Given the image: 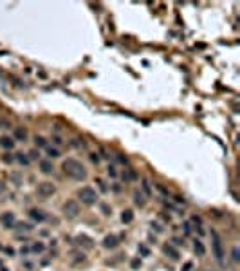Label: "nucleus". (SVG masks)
Listing matches in <instances>:
<instances>
[{
	"mask_svg": "<svg viewBox=\"0 0 240 271\" xmlns=\"http://www.w3.org/2000/svg\"><path fill=\"white\" fill-rule=\"evenodd\" d=\"M61 168H63V172H65V176L71 177V179H74V181H81V179L87 177L85 166H83L80 161H76V159H67V161H63Z\"/></svg>",
	"mask_w": 240,
	"mask_h": 271,
	"instance_id": "1",
	"label": "nucleus"
},
{
	"mask_svg": "<svg viewBox=\"0 0 240 271\" xmlns=\"http://www.w3.org/2000/svg\"><path fill=\"white\" fill-rule=\"evenodd\" d=\"M211 241H213V253H215V258H217L218 262H222V258H224V248H222V239H220V235L213 230L211 231Z\"/></svg>",
	"mask_w": 240,
	"mask_h": 271,
	"instance_id": "2",
	"label": "nucleus"
},
{
	"mask_svg": "<svg viewBox=\"0 0 240 271\" xmlns=\"http://www.w3.org/2000/svg\"><path fill=\"white\" fill-rule=\"evenodd\" d=\"M78 197H80L81 203H85V204H94L96 201H98L96 190H92L90 186H83V188L78 192Z\"/></svg>",
	"mask_w": 240,
	"mask_h": 271,
	"instance_id": "3",
	"label": "nucleus"
},
{
	"mask_svg": "<svg viewBox=\"0 0 240 271\" xmlns=\"http://www.w3.org/2000/svg\"><path fill=\"white\" fill-rule=\"evenodd\" d=\"M54 192H56V188H54V184L49 183V181H44V183L38 184V193H40L42 197H49Z\"/></svg>",
	"mask_w": 240,
	"mask_h": 271,
	"instance_id": "4",
	"label": "nucleus"
},
{
	"mask_svg": "<svg viewBox=\"0 0 240 271\" xmlns=\"http://www.w3.org/2000/svg\"><path fill=\"white\" fill-rule=\"evenodd\" d=\"M63 212H65L67 217H76V215L80 213V204H78L76 201H67L65 204H63Z\"/></svg>",
	"mask_w": 240,
	"mask_h": 271,
	"instance_id": "5",
	"label": "nucleus"
},
{
	"mask_svg": "<svg viewBox=\"0 0 240 271\" xmlns=\"http://www.w3.org/2000/svg\"><path fill=\"white\" fill-rule=\"evenodd\" d=\"M0 220H2V224H4V228H13V226L16 224V220H15V213H11V212L2 213V217H0Z\"/></svg>",
	"mask_w": 240,
	"mask_h": 271,
	"instance_id": "6",
	"label": "nucleus"
},
{
	"mask_svg": "<svg viewBox=\"0 0 240 271\" xmlns=\"http://www.w3.org/2000/svg\"><path fill=\"white\" fill-rule=\"evenodd\" d=\"M117 244H119V237H116V235H107L103 239V248H107V249L116 248Z\"/></svg>",
	"mask_w": 240,
	"mask_h": 271,
	"instance_id": "7",
	"label": "nucleus"
},
{
	"mask_svg": "<svg viewBox=\"0 0 240 271\" xmlns=\"http://www.w3.org/2000/svg\"><path fill=\"white\" fill-rule=\"evenodd\" d=\"M29 217L33 220H36V222H42V220L47 219V215H45L42 210H38V208H31V210H29Z\"/></svg>",
	"mask_w": 240,
	"mask_h": 271,
	"instance_id": "8",
	"label": "nucleus"
},
{
	"mask_svg": "<svg viewBox=\"0 0 240 271\" xmlns=\"http://www.w3.org/2000/svg\"><path fill=\"white\" fill-rule=\"evenodd\" d=\"M76 242H78L80 246H85V248H88V249L94 246L92 239H90V237H87V235H80V237H76Z\"/></svg>",
	"mask_w": 240,
	"mask_h": 271,
	"instance_id": "9",
	"label": "nucleus"
},
{
	"mask_svg": "<svg viewBox=\"0 0 240 271\" xmlns=\"http://www.w3.org/2000/svg\"><path fill=\"white\" fill-rule=\"evenodd\" d=\"M163 251H164V253H166L172 260H177V258H179V251H177L173 246H170V244H166V246L163 248Z\"/></svg>",
	"mask_w": 240,
	"mask_h": 271,
	"instance_id": "10",
	"label": "nucleus"
},
{
	"mask_svg": "<svg viewBox=\"0 0 240 271\" xmlns=\"http://www.w3.org/2000/svg\"><path fill=\"white\" fill-rule=\"evenodd\" d=\"M0 147L11 150V148L15 147V141H13V138H9V136H2V138H0Z\"/></svg>",
	"mask_w": 240,
	"mask_h": 271,
	"instance_id": "11",
	"label": "nucleus"
},
{
	"mask_svg": "<svg viewBox=\"0 0 240 271\" xmlns=\"http://www.w3.org/2000/svg\"><path fill=\"white\" fill-rule=\"evenodd\" d=\"M15 138L18 141H25V139H27V130L22 128V127H16V128H15Z\"/></svg>",
	"mask_w": 240,
	"mask_h": 271,
	"instance_id": "12",
	"label": "nucleus"
},
{
	"mask_svg": "<svg viewBox=\"0 0 240 271\" xmlns=\"http://www.w3.org/2000/svg\"><path fill=\"white\" fill-rule=\"evenodd\" d=\"M40 168H42L44 174H51L52 172V163L47 161V159H44V161H40Z\"/></svg>",
	"mask_w": 240,
	"mask_h": 271,
	"instance_id": "13",
	"label": "nucleus"
},
{
	"mask_svg": "<svg viewBox=\"0 0 240 271\" xmlns=\"http://www.w3.org/2000/svg\"><path fill=\"white\" fill-rule=\"evenodd\" d=\"M132 219H134V213H132V210H125V212L121 213V220H123L125 224L132 222Z\"/></svg>",
	"mask_w": 240,
	"mask_h": 271,
	"instance_id": "14",
	"label": "nucleus"
},
{
	"mask_svg": "<svg viewBox=\"0 0 240 271\" xmlns=\"http://www.w3.org/2000/svg\"><path fill=\"white\" fill-rule=\"evenodd\" d=\"M134 203L137 206H145V197H143L141 192H134Z\"/></svg>",
	"mask_w": 240,
	"mask_h": 271,
	"instance_id": "15",
	"label": "nucleus"
},
{
	"mask_svg": "<svg viewBox=\"0 0 240 271\" xmlns=\"http://www.w3.org/2000/svg\"><path fill=\"white\" fill-rule=\"evenodd\" d=\"M136 177H137V174H136V172H134L132 168H128V170H126V172L123 174V179H125V181H134Z\"/></svg>",
	"mask_w": 240,
	"mask_h": 271,
	"instance_id": "16",
	"label": "nucleus"
},
{
	"mask_svg": "<svg viewBox=\"0 0 240 271\" xmlns=\"http://www.w3.org/2000/svg\"><path fill=\"white\" fill-rule=\"evenodd\" d=\"M193 249H195V253H197V255H200V257H202V255H204V251H206L200 241H195V244H193Z\"/></svg>",
	"mask_w": 240,
	"mask_h": 271,
	"instance_id": "17",
	"label": "nucleus"
},
{
	"mask_svg": "<svg viewBox=\"0 0 240 271\" xmlns=\"http://www.w3.org/2000/svg\"><path fill=\"white\" fill-rule=\"evenodd\" d=\"M16 161L20 163V165H27V163H29V157L24 155V154H16Z\"/></svg>",
	"mask_w": 240,
	"mask_h": 271,
	"instance_id": "18",
	"label": "nucleus"
},
{
	"mask_svg": "<svg viewBox=\"0 0 240 271\" xmlns=\"http://www.w3.org/2000/svg\"><path fill=\"white\" fill-rule=\"evenodd\" d=\"M18 230H20V231H31V230H33V226H31V224H27V222H20V224H18Z\"/></svg>",
	"mask_w": 240,
	"mask_h": 271,
	"instance_id": "19",
	"label": "nucleus"
},
{
	"mask_svg": "<svg viewBox=\"0 0 240 271\" xmlns=\"http://www.w3.org/2000/svg\"><path fill=\"white\" fill-rule=\"evenodd\" d=\"M31 249H33L35 253H40V251H44V244H42V242H35Z\"/></svg>",
	"mask_w": 240,
	"mask_h": 271,
	"instance_id": "20",
	"label": "nucleus"
},
{
	"mask_svg": "<svg viewBox=\"0 0 240 271\" xmlns=\"http://www.w3.org/2000/svg\"><path fill=\"white\" fill-rule=\"evenodd\" d=\"M35 143H36V147H45V145H47V141H45L42 136H36V138H35Z\"/></svg>",
	"mask_w": 240,
	"mask_h": 271,
	"instance_id": "21",
	"label": "nucleus"
},
{
	"mask_svg": "<svg viewBox=\"0 0 240 271\" xmlns=\"http://www.w3.org/2000/svg\"><path fill=\"white\" fill-rule=\"evenodd\" d=\"M47 154L51 155L52 159H54V157H60V152L56 150V148H52V147H49V148H47Z\"/></svg>",
	"mask_w": 240,
	"mask_h": 271,
	"instance_id": "22",
	"label": "nucleus"
},
{
	"mask_svg": "<svg viewBox=\"0 0 240 271\" xmlns=\"http://www.w3.org/2000/svg\"><path fill=\"white\" fill-rule=\"evenodd\" d=\"M240 251H238V246H235V248H233V260H235V262H238V260H240Z\"/></svg>",
	"mask_w": 240,
	"mask_h": 271,
	"instance_id": "23",
	"label": "nucleus"
},
{
	"mask_svg": "<svg viewBox=\"0 0 240 271\" xmlns=\"http://www.w3.org/2000/svg\"><path fill=\"white\" fill-rule=\"evenodd\" d=\"M130 266H132V269H139V268H141V260H139V258H134L130 262Z\"/></svg>",
	"mask_w": 240,
	"mask_h": 271,
	"instance_id": "24",
	"label": "nucleus"
},
{
	"mask_svg": "<svg viewBox=\"0 0 240 271\" xmlns=\"http://www.w3.org/2000/svg\"><path fill=\"white\" fill-rule=\"evenodd\" d=\"M139 251H141V253H143L145 257H148V255H150V251H148V248H146V246H143V244H139Z\"/></svg>",
	"mask_w": 240,
	"mask_h": 271,
	"instance_id": "25",
	"label": "nucleus"
},
{
	"mask_svg": "<svg viewBox=\"0 0 240 271\" xmlns=\"http://www.w3.org/2000/svg\"><path fill=\"white\" fill-rule=\"evenodd\" d=\"M27 155H29V159H38V155H40V152H38V150H31V152H29Z\"/></svg>",
	"mask_w": 240,
	"mask_h": 271,
	"instance_id": "26",
	"label": "nucleus"
},
{
	"mask_svg": "<svg viewBox=\"0 0 240 271\" xmlns=\"http://www.w3.org/2000/svg\"><path fill=\"white\" fill-rule=\"evenodd\" d=\"M96 183L99 184V190H101V192H107V184L103 183L101 179H96Z\"/></svg>",
	"mask_w": 240,
	"mask_h": 271,
	"instance_id": "27",
	"label": "nucleus"
},
{
	"mask_svg": "<svg viewBox=\"0 0 240 271\" xmlns=\"http://www.w3.org/2000/svg\"><path fill=\"white\" fill-rule=\"evenodd\" d=\"M143 188H145V192H146V193H150V192H152V190H150V183H148L146 179L143 181Z\"/></svg>",
	"mask_w": 240,
	"mask_h": 271,
	"instance_id": "28",
	"label": "nucleus"
},
{
	"mask_svg": "<svg viewBox=\"0 0 240 271\" xmlns=\"http://www.w3.org/2000/svg\"><path fill=\"white\" fill-rule=\"evenodd\" d=\"M101 210L105 212V215H110V208H109V204H101Z\"/></svg>",
	"mask_w": 240,
	"mask_h": 271,
	"instance_id": "29",
	"label": "nucleus"
},
{
	"mask_svg": "<svg viewBox=\"0 0 240 271\" xmlns=\"http://www.w3.org/2000/svg\"><path fill=\"white\" fill-rule=\"evenodd\" d=\"M182 228H184V233H189V231H191V228H189V222H184V224H182Z\"/></svg>",
	"mask_w": 240,
	"mask_h": 271,
	"instance_id": "30",
	"label": "nucleus"
},
{
	"mask_svg": "<svg viewBox=\"0 0 240 271\" xmlns=\"http://www.w3.org/2000/svg\"><path fill=\"white\" fill-rule=\"evenodd\" d=\"M109 176H112V177H116V176H117V172L112 168V166H109Z\"/></svg>",
	"mask_w": 240,
	"mask_h": 271,
	"instance_id": "31",
	"label": "nucleus"
},
{
	"mask_svg": "<svg viewBox=\"0 0 240 271\" xmlns=\"http://www.w3.org/2000/svg\"><path fill=\"white\" fill-rule=\"evenodd\" d=\"M2 159H4V161H6V163H11V161H13V157H11V155H9V154H6V155H4V157H2Z\"/></svg>",
	"mask_w": 240,
	"mask_h": 271,
	"instance_id": "32",
	"label": "nucleus"
},
{
	"mask_svg": "<svg viewBox=\"0 0 240 271\" xmlns=\"http://www.w3.org/2000/svg\"><path fill=\"white\" fill-rule=\"evenodd\" d=\"M90 159H92L94 163H98V161H99V157H98V154H90Z\"/></svg>",
	"mask_w": 240,
	"mask_h": 271,
	"instance_id": "33",
	"label": "nucleus"
},
{
	"mask_svg": "<svg viewBox=\"0 0 240 271\" xmlns=\"http://www.w3.org/2000/svg\"><path fill=\"white\" fill-rule=\"evenodd\" d=\"M117 159H119V163H123V165H125V163H126V157H123V155H119Z\"/></svg>",
	"mask_w": 240,
	"mask_h": 271,
	"instance_id": "34",
	"label": "nucleus"
},
{
	"mask_svg": "<svg viewBox=\"0 0 240 271\" xmlns=\"http://www.w3.org/2000/svg\"><path fill=\"white\" fill-rule=\"evenodd\" d=\"M4 125H6V123H4V121H0V128H2V127H4Z\"/></svg>",
	"mask_w": 240,
	"mask_h": 271,
	"instance_id": "35",
	"label": "nucleus"
}]
</instances>
